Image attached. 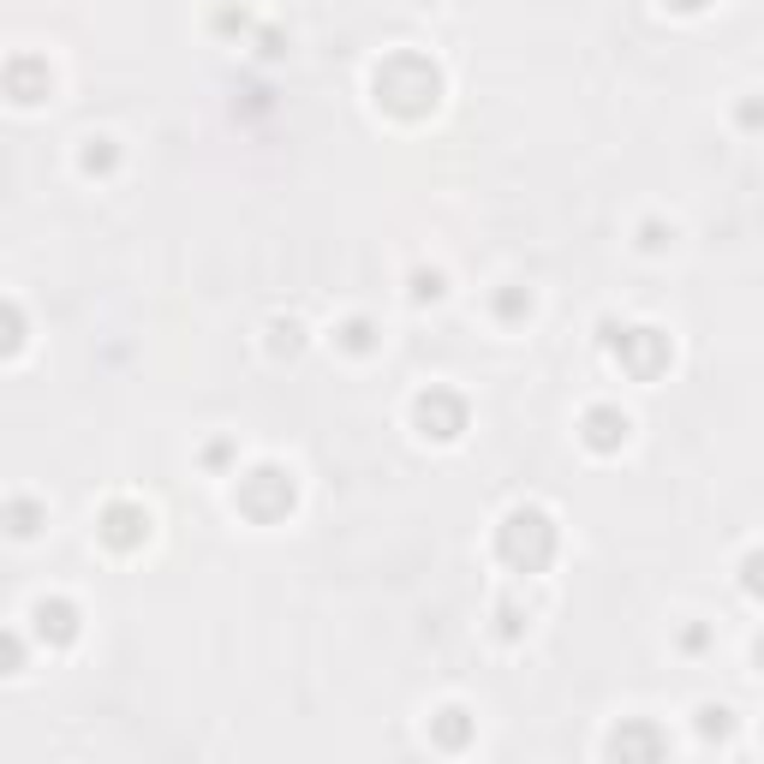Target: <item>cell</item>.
<instances>
[{"label": "cell", "mask_w": 764, "mask_h": 764, "mask_svg": "<svg viewBox=\"0 0 764 764\" xmlns=\"http://www.w3.org/2000/svg\"><path fill=\"white\" fill-rule=\"evenodd\" d=\"M371 91H376V108L401 114V120H418L443 102V66L431 54H389L376 72H371Z\"/></svg>", "instance_id": "cell-1"}, {"label": "cell", "mask_w": 764, "mask_h": 764, "mask_svg": "<svg viewBox=\"0 0 764 764\" xmlns=\"http://www.w3.org/2000/svg\"><path fill=\"white\" fill-rule=\"evenodd\" d=\"M496 555L513 573H538L555 555V520L543 508H513L502 520V532H496Z\"/></svg>", "instance_id": "cell-2"}, {"label": "cell", "mask_w": 764, "mask_h": 764, "mask_svg": "<svg viewBox=\"0 0 764 764\" xmlns=\"http://www.w3.org/2000/svg\"><path fill=\"white\" fill-rule=\"evenodd\" d=\"M233 508H245L252 520H282V513H293V473H282V466H257V473L240 478V490H233Z\"/></svg>", "instance_id": "cell-3"}, {"label": "cell", "mask_w": 764, "mask_h": 764, "mask_svg": "<svg viewBox=\"0 0 764 764\" xmlns=\"http://www.w3.org/2000/svg\"><path fill=\"white\" fill-rule=\"evenodd\" d=\"M413 424H418V436H431V443H454V436L466 431V401L454 389H424L413 401Z\"/></svg>", "instance_id": "cell-4"}, {"label": "cell", "mask_w": 764, "mask_h": 764, "mask_svg": "<svg viewBox=\"0 0 764 764\" xmlns=\"http://www.w3.org/2000/svg\"><path fill=\"white\" fill-rule=\"evenodd\" d=\"M96 538L108 543V550H138L144 538H150V508H138V502H108L102 508V520H96Z\"/></svg>", "instance_id": "cell-5"}, {"label": "cell", "mask_w": 764, "mask_h": 764, "mask_svg": "<svg viewBox=\"0 0 764 764\" xmlns=\"http://www.w3.org/2000/svg\"><path fill=\"white\" fill-rule=\"evenodd\" d=\"M0 84H7V96L19 102V108H36V102H49V91H54V72H49V61H36V54H19V61L0 66Z\"/></svg>", "instance_id": "cell-6"}, {"label": "cell", "mask_w": 764, "mask_h": 764, "mask_svg": "<svg viewBox=\"0 0 764 764\" xmlns=\"http://www.w3.org/2000/svg\"><path fill=\"white\" fill-rule=\"evenodd\" d=\"M31 622H36L42 645H72V639H78V627H84V615H78V604H66V597H36Z\"/></svg>", "instance_id": "cell-7"}, {"label": "cell", "mask_w": 764, "mask_h": 764, "mask_svg": "<svg viewBox=\"0 0 764 764\" xmlns=\"http://www.w3.org/2000/svg\"><path fill=\"white\" fill-rule=\"evenodd\" d=\"M580 431H585V443H592L597 454H609V448L627 443V431H634V424H627V413H615V406H592Z\"/></svg>", "instance_id": "cell-8"}, {"label": "cell", "mask_w": 764, "mask_h": 764, "mask_svg": "<svg viewBox=\"0 0 764 764\" xmlns=\"http://www.w3.org/2000/svg\"><path fill=\"white\" fill-rule=\"evenodd\" d=\"M0 526H7L12 538H36L42 526H49V513H42V502H24V496H12V502H0Z\"/></svg>", "instance_id": "cell-9"}, {"label": "cell", "mask_w": 764, "mask_h": 764, "mask_svg": "<svg viewBox=\"0 0 764 764\" xmlns=\"http://www.w3.org/2000/svg\"><path fill=\"white\" fill-rule=\"evenodd\" d=\"M24 335H31V329H24V311L12 299H0V359H19Z\"/></svg>", "instance_id": "cell-10"}, {"label": "cell", "mask_w": 764, "mask_h": 764, "mask_svg": "<svg viewBox=\"0 0 764 764\" xmlns=\"http://www.w3.org/2000/svg\"><path fill=\"white\" fill-rule=\"evenodd\" d=\"M114 161H120L114 138H84V173H114Z\"/></svg>", "instance_id": "cell-11"}, {"label": "cell", "mask_w": 764, "mask_h": 764, "mask_svg": "<svg viewBox=\"0 0 764 764\" xmlns=\"http://www.w3.org/2000/svg\"><path fill=\"white\" fill-rule=\"evenodd\" d=\"M341 347L347 352H376V322L371 317H347L341 322Z\"/></svg>", "instance_id": "cell-12"}, {"label": "cell", "mask_w": 764, "mask_h": 764, "mask_svg": "<svg viewBox=\"0 0 764 764\" xmlns=\"http://www.w3.org/2000/svg\"><path fill=\"white\" fill-rule=\"evenodd\" d=\"M0 675H24V634L0 627Z\"/></svg>", "instance_id": "cell-13"}, {"label": "cell", "mask_w": 764, "mask_h": 764, "mask_svg": "<svg viewBox=\"0 0 764 764\" xmlns=\"http://www.w3.org/2000/svg\"><path fill=\"white\" fill-rule=\"evenodd\" d=\"M413 299H418V305H424V299H443V275H436V269L424 275V269H418V275H413Z\"/></svg>", "instance_id": "cell-14"}, {"label": "cell", "mask_w": 764, "mask_h": 764, "mask_svg": "<svg viewBox=\"0 0 764 764\" xmlns=\"http://www.w3.org/2000/svg\"><path fill=\"white\" fill-rule=\"evenodd\" d=\"M413 7H431V0H413Z\"/></svg>", "instance_id": "cell-15"}]
</instances>
